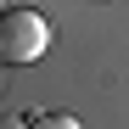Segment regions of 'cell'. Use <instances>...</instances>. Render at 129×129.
Segmentation results:
<instances>
[{
	"label": "cell",
	"instance_id": "6da1fadb",
	"mask_svg": "<svg viewBox=\"0 0 129 129\" xmlns=\"http://www.w3.org/2000/svg\"><path fill=\"white\" fill-rule=\"evenodd\" d=\"M51 51V17L34 6H11L0 17V68H34Z\"/></svg>",
	"mask_w": 129,
	"mask_h": 129
},
{
	"label": "cell",
	"instance_id": "7a4b0ae2",
	"mask_svg": "<svg viewBox=\"0 0 129 129\" xmlns=\"http://www.w3.org/2000/svg\"><path fill=\"white\" fill-rule=\"evenodd\" d=\"M34 129H79V118H68V112H45Z\"/></svg>",
	"mask_w": 129,
	"mask_h": 129
},
{
	"label": "cell",
	"instance_id": "3957f363",
	"mask_svg": "<svg viewBox=\"0 0 129 129\" xmlns=\"http://www.w3.org/2000/svg\"><path fill=\"white\" fill-rule=\"evenodd\" d=\"M0 129H28L23 118H11V112H0Z\"/></svg>",
	"mask_w": 129,
	"mask_h": 129
},
{
	"label": "cell",
	"instance_id": "277c9868",
	"mask_svg": "<svg viewBox=\"0 0 129 129\" xmlns=\"http://www.w3.org/2000/svg\"><path fill=\"white\" fill-rule=\"evenodd\" d=\"M0 6H6V0H0Z\"/></svg>",
	"mask_w": 129,
	"mask_h": 129
}]
</instances>
